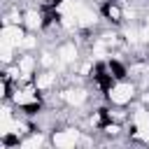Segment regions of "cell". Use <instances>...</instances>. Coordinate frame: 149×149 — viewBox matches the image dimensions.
Returning a JSON list of instances; mask_svg holds the SVG:
<instances>
[{
  "label": "cell",
  "mask_w": 149,
  "mask_h": 149,
  "mask_svg": "<svg viewBox=\"0 0 149 149\" xmlns=\"http://www.w3.org/2000/svg\"><path fill=\"white\" fill-rule=\"evenodd\" d=\"M26 33H28V28L23 23H7V26L0 28V42L12 44V47L19 49L21 42H23V37H26Z\"/></svg>",
  "instance_id": "obj_6"
},
{
  "label": "cell",
  "mask_w": 149,
  "mask_h": 149,
  "mask_svg": "<svg viewBox=\"0 0 149 149\" xmlns=\"http://www.w3.org/2000/svg\"><path fill=\"white\" fill-rule=\"evenodd\" d=\"M16 65H19V70H21V84H26V81H33V79H35V74H37V70H40V58H37V54H33V51H19Z\"/></svg>",
  "instance_id": "obj_4"
},
{
  "label": "cell",
  "mask_w": 149,
  "mask_h": 149,
  "mask_svg": "<svg viewBox=\"0 0 149 149\" xmlns=\"http://www.w3.org/2000/svg\"><path fill=\"white\" fill-rule=\"evenodd\" d=\"M81 128L77 123H61L49 133V142L56 149H74L81 142Z\"/></svg>",
  "instance_id": "obj_2"
},
{
  "label": "cell",
  "mask_w": 149,
  "mask_h": 149,
  "mask_svg": "<svg viewBox=\"0 0 149 149\" xmlns=\"http://www.w3.org/2000/svg\"><path fill=\"white\" fill-rule=\"evenodd\" d=\"M100 16L107 26H116L121 28L126 23V7L121 0H105L100 5Z\"/></svg>",
  "instance_id": "obj_3"
},
{
  "label": "cell",
  "mask_w": 149,
  "mask_h": 149,
  "mask_svg": "<svg viewBox=\"0 0 149 149\" xmlns=\"http://www.w3.org/2000/svg\"><path fill=\"white\" fill-rule=\"evenodd\" d=\"M137 95H140V86L133 79H119L105 93V102H109L114 107H130L137 100Z\"/></svg>",
  "instance_id": "obj_1"
},
{
  "label": "cell",
  "mask_w": 149,
  "mask_h": 149,
  "mask_svg": "<svg viewBox=\"0 0 149 149\" xmlns=\"http://www.w3.org/2000/svg\"><path fill=\"white\" fill-rule=\"evenodd\" d=\"M33 81H35L37 91L44 95V93H49V91L61 88V72H58V70H44V68H40Z\"/></svg>",
  "instance_id": "obj_5"
}]
</instances>
